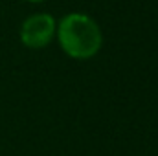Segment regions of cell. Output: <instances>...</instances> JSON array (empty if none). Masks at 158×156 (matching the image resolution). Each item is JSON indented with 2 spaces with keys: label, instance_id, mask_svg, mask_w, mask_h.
Listing matches in <instances>:
<instances>
[{
  "label": "cell",
  "instance_id": "7a4b0ae2",
  "mask_svg": "<svg viewBox=\"0 0 158 156\" xmlns=\"http://www.w3.org/2000/svg\"><path fill=\"white\" fill-rule=\"evenodd\" d=\"M57 20L50 13H33L20 24V42L30 50H42L55 39Z\"/></svg>",
  "mask_w": 158,
  "mask_h": 156
},
{
  "label": "cell",
  "instance_id": "3957f363",
  "mask_svg": "<svg viewBox=\"0 0 158 156\" xmlns=\"http://www.w3.org/2000/svg\"><path fill=\"white\" fill-rule=\"evenodd\" d=\"M26 2H30V4H40V2H44V0H26Z\"/></svg>",
  "mask_w": 158,
  "mask_h": 156
},
{
  "label": "cell",
  "instance_id": "6da1fadb",
  "mask_svg": "<svg viewBox=\"0 0 158 156\" xmlns=\"http://www.w3.org/2000/svg\"><path fill=\"white\" fill-rule=\"evenodd\" d=\"M55 39L70 59L88 61L99 53L103 46V31L90 15L68 13L57 22Z\"/></svg>",
  "mask_w": 158,
  "mask_h": 156
}]
</instances>
